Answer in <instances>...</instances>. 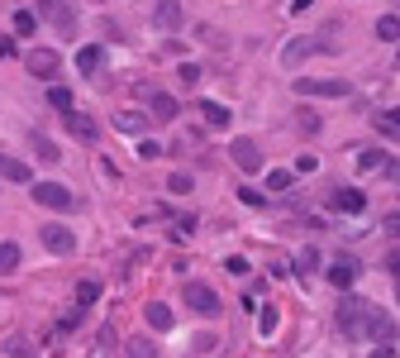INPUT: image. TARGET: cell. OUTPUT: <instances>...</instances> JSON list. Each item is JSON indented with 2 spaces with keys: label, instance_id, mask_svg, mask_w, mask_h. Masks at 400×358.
Here are the masks:
<instances>
[{
  "label": "cell",
  "instance_id": "obj_1",
  "mask_svg": "<svg viewBox=\"0 0 400 358\" xmlns=\"http://www.w3.org/2000/svg\"><path fill=\"white\" fill-rule=\"evenodd\" d=\"M339 330L348 339H367V301L362 296H343V306H339Z\"/></svg>",
  "mask_w": 400,
  "mask_h": 358
},
{
  "label": "cell",
  "instance_id": "obj_2",
  "mask_svg": "<svg viewBox=\"0 0 400 358\" xmlns=\"http://www.w3.org/2000/svg\"><path fill=\"white\" fill-rule=\"evenodd\" d=\"M295 96H329V101H343L348 82L343 77H295Z\"/></svg>",
  "mask_w": 400,
  "mask_h": 358
},
{
  "label": "cell",
  "instance_id": "obj_3",
  "mask_svg": "<svg viewBox=\"0 0 400 358\" xmlns=\"http://www.w3.org/2000/svg\"><path fill=\"white\" fill-rule=\"evenodd\" d=\"M186 306L195 310V315H205V320H214V315L224 310V301L214 296L210 282H186Z\"/></svg>",
  "mask_w": 400,
  "mask_h": 358
},
{
  "label": "cell",
  "instance_id": "obj_4",
  "mask_svg": "<svg viewBox=\"0 0 400 358\" xmlns=\"http://www.w3.org/2000/svg\"><path fill=\"white\" fill-rule=\"evenodd\" d=\"M38 239H43V248H48V253H72V248H77V229H67V224L48 220V224H38Z\"/></svg>",
  "mask_w": 400,
  "mask_h": 358
},
{
  "label": "cell",
  "instance_id": "obj_5",
  "mask_svg": "<svg viewBox=\"0 0 400 358\" xmlns=\"http://www.w3.org/2000/svg\"><path fill=\"white\" fill-rule=\"evenodd\" d=\"M34 201L48 206V210H72V206H77V196L67 192L62 182H38V187H34Z\"/></svg>",
  "mask_w": 400,
  "mask_h": 358
},
{
  "label": "cell",
  "instance_id": "obj_6",
  "mask_svg": "<svg viewBox=\"0 0 400 358\" xmlns=\"http://www.w3.org/2000/svg\"><path fill=\"white\" fill-rule=\"evenodd\" d=\"M229 158H234L243 172H258V167H262V148H258L253 138H234V143H229Z\"/></svg>",
  "mask_w": 400,
  "mask_h": 358
},
{
  "label": "cell",
  "instance_id": "obj_7",
  "mask_svg": "<svg viewBox=\"0 0 400 358\" xmlns=\"http://www.w3.org/2000/svg\"><path fill=\"white\" fill-rule=\"evenodd\" d=\"M24 67L34 72V77H57L62 57H57L53 48H34V53H24Z\"/></svg>",
  "mask_w": 400,
  "mask_h": 358
},
{
  "label": "cell",
  "instance_id": "obj_8",
  "mask_svg": "<svg viewBox=\"0 0 400 358\" xmlns=\"http://www.w3.org/2000/svg\"><path fill=\"white\" fill-rule=\"evenodd\" d=\"M329 282H334L339 292H348V287L357 282V258H348V253H339V258L329 263Z\"/></svg>",
  "mask_w": 400,
  "mask_h": 358
},
{
  "label": "cell",
  "instance_id": "obj_9",
  "mask_svg": "<svg viewBox=\"0 0 400 358\" xmlns=\"http://www.w3.org/2000/svg\"><path fill=\"white\" fill-rule=\"evenodd\" d=\"M105 67V48L101 43H86V48H77V72L81 77H96Z\"/></svg>",
  "mask_w": 400,
  "mask_h": 358
},
{
  "label": "cell",
  "instance_id": "obj_10",
  "mask_svg": "<svg viewBox=\"0 0 400 358\" xmlns=\"http://www.w3.org/2000/svg\"><path fill=\"white\" fill-rule=\"evenodd\" d=\"M143 96H148V106H153V120H177L182 106L167 96V91H153V86H143Z\"/></svg>",
  "mask_w": 400,
  "mask_h": 358
},
{
  "label": "cell",
  "instance_id": "obj_11",
  "mask_svg": "<svg viewBox=\"0 0 400 358\" xmlns=\"http://www.w3.org/2000/svg\"><path fill=\"white\" fill-rule=\"evenodd\" d=\"M329 206H334V210H343V215H357V210L367 206V196L357 192V187H339V192L329 196Z\"/></svg>",
  "mask_w": 400,
  "mask_h": 358
},
{
  "label": "cell",
  "instance_id": "obj_12",
  "mask_svg": "<svg viewBox=\"0 0 400 358\" xmlns=\"http://www.w3.org/2000/svg\"><path fill=\"white\" fill-rule=\"evenodd\" d=\"M67 129H72L81 143H96V138H101V124H96L91 115H81V110H67Z\"/></svg>",
  "mask_w": 400,
  "mask_h": 358
},
{
  "label": "cell",
  "instance_id": "obj_13",
  "mask_svg": "<svg viewBox=\"0 0 400 358\" xmlns=\"http://www.w3.org/2000/svg\"><path fill=\"white\" fill-rule=\"evenodd\" d=\"M367 334H372V339H391V334H396L391 315H381L376 306H367Z\"/></svg>",
  "mask_w": 400,
  "mask_h": 358
},
{
  "label": "cell",
  "instance_id": "obj_14",
  "mask_svg": "<svg viewBox=\"0 0 400 358\" xmlns=\"http://www.w3.org/2000/svg\"><path fill=\"white\" fill-rule=\"evenodd\" d=\"M143 320H148L153 330H172V306H162V301H148V306H143Z\"/></svg>",
  "mask_w": 400,
  "mask_h": 358
},
{
  "label": "cell",
  "instance_id": "obj_15",
  "mask_svg": "<svg viewBox=\"0 0 400 358\" xmlns=\"http://www.w3.org/2000/svg\"><path fill=\"white\" fill-rule=\"evenodd\" d=\"M315 48H320V43H310V38H291V43L281 48V62H286V67H295L300 57H310Z\"/></svg>",
  "mask_w": 400,
  "mask_h": 358
},
{
  "label": "cell",
  "instance_id": "obj_16",
  "mask_svg": "<svg viewBox=\"0 0 400 358\" xmlns=\"http://www.w3.org/2000/svg\"><path fill=\"white\" fill-rule=\"evenodd\" d=\"M357 167H362V172H386L391 158H386L381 148H357Z\"/></svg>",
  "mask_w": 400,
  "mask_h": 358
},
{
  "label": "cell",
  "instance_id": "obj_17",
  "mask_svg": "<svg viewBox=\"0 0 400 358\" xmlns=\"http://www.w3.org/2000/svg\"><path fill=\"white\" fill-rule=\"evenodd\" d=\"M200 115H205V124H210V129H224V124H229V120H234V115L224 110V106H219V101H200Z\"/></svg>",
  "mask_w": 400,
  "mask_h": 358
},
{
  "label": "cell",
  "instance_id": "obj_18",
  "mask_svg": "<svg viewBox=\"0 0 400 358\" xmlns=\"http://www.w3.org/2000/svg\"><path fill=\"white\" fill-rule=\"evenodd\" d=\"M153 15H158L162 29H177V24H182V5H177V0H158V10H153Z\"/></svg>",
  "mask_w": 400,
  "mask_h": 358
},
{
  "label": "cell",
  "instance_id": "obj_19",
  "mask_svg": "<svg viewBox=\"0 0 400 358\" xmlns=\"http://www.w3.org/2000/svg\"><path fill=\"white\" fill-rule=\"evenodd\" d=\"M38 10H43L53 24H62V29L72 24V15H67V5H62V0H38Z\"/></svg>",
  "mask_w": 400,
  "mask_h": 358
},
{
  "label": "cell",
  "instance_id": "obj_20",
  "mask_svg": "<svg viewBox=\"0 0 400 358\" xmlns=\"http://www.w3.org/2000/svg\"><path fill=\"white\" fill-rule=\"evenodd\" d=\"M129 358H158V344L148 334H133L129 339Z\"/></svg>",
  "mask_w": 400,
  "mask_h": 358
},
{
  "label": "cell",
  "instance_id": "obj_21",
  "mask_svg": "<svg viewBox=\"0 0 400 358\" xmlns=\"http://www.w3.org/2000/svg\"><path fill=\"white\" fill-rule=\"evenodd\" d=\"M15 268H20V244H10V239H5V244H0V277L15 273Z\"/></svg>",
  "mask_w": 400,
  "mask_h": 358
},
{
  "label": "cell",
  "instance_id": "obj_22",
  "mask_svg": "<svg viewBox=\"0 0 400 358\" xmlns=\"http://www.w3.org/2000/svg\"><path fill=\"white\" fill-rule=\"evenodd\" d=\"M96 296H101V282H96V277H81L77 282V306H91Z\"/></svg>",
  "mask_w": 400,
  "mask_h": 358
},
{
  "label": "cell",
  "instance_id": "obj_23",
  "mask_svg": "<svg viewBox=\"0 0 400 358\" xmlns=\"http://www.w3.org/2000/svg\"><path fill=\"white\" fill-rule=\"evenodd\" d=\"M0 177H5V182H29V167L15 163V158H0Z\"/></svg>",
  "mask_w": 400,
  "mask_h": 358
},
{
  "label": "cell",
  "instance_id": "obj_24",
  "mask_svg": "<svg viewBox=\"0 0 400 358\" xmlns=\"http://www.w3.org/2000/svg\"><path fill=\"white\" fill-rule=\"evenodd\" d=\"M376 129H381V134H396L400 129V106H391V110L376 115Z\"/></svg>",
  "mask_w": 400,
  "mask_h": 358
},
{
  "label": "cell",
  "instance_id": "obj_25",
  "mask_svg": "<svg viewBox=\"0 0 400 358\" xmlns=\"http://www.w3.org/2000/svg\"><path fill=\"white\" fill-rule=\"evenodd\" d=\"M376 38H400V15H381L376 20Z\"/></svg>",
  "mask_w": 400,
  "mask_h": 358
},
{
  "label": "cell",
  "instance_id": "obj_26",
  "mask_svg": "<svg viewBox=\"0 0 400 358\" xmlns=\"http://www.w3.org/2000/svg\"><path fill=\"white\" fill-rule=\"evenodd\" d=\"M48 106H53V110H77V106H72V91H67V86H53V91H48Z\"/></svg>",
  "mask_w": 400,
  "mask_h": 358
},
{
  "label": "cell",
  "instance_id": "obj_27",
  "mask_svg": "<svg viewBox=\"0 0 400 358\" xmlns=\"http://www.w3.org/2000/svg\"><path fill=\"white\" fill-rule=\"evenodd\" d=\"M34 153H38L43 163H57V158H62V153H57V143H53V138H34Z\"/></svg>",
  "mask_w": 400,
  "mask_h": 358
},
{
  "label": "cell",
  "instance_id": "obj_28",
  "mask_svg": "<svg viewBox=\"0 0 400 358\" xmlns=\"http://www.w3.org/2000/svg\"><path fill=\"white\" fill-rule=\"evenodd\" d=\"M34 29H38V15H34V10H20V15H15V34H34Z\"/></svg>",
  "mask_w": 400,
  "mask_h": 358
},
{
  "label": "cell",
  "instance_id": "obj_29",
  "mask_svg": "<svg viewBox=\"0 0 400 358\" xmlns=\"http://www.w3.org/2000/svg\"><path fill=\"white\" fill-rule=\"evenodd\" d=\"M291 187V172H267V192H286Z\"/></svg>",
  "mask_w": 400,
  "mask_h": 358
},
{
  "label": "cell",
  "instance_id": "obj_30",
  "mask_svg": "<svg viewBox=\"0 0 400 358\" xmlns=\"http://www.w3.org/2000/svg\"><path fill=\"white\" fill-rule=\"evenodd\" d=\"M315 263H320V253H315V248H305V253L295 258V273L305 277V273H310V268H315Z\"/></svg>",
  "mask_w": 400,
  "mask_h": 358
},
{
  "label": "cell",
  "instance_id": "obj_31",
  "mask_svg": "<svg viewBox=\"0 0 400 358\" xmlns=\"http://www.w3.org/2000/svg\"><path fill=\"white\" fill-rule=\"evenodd\" d=\"M167 192L186 196V192H191V177H186V172H172V182H167Z\"/></svg>",
  "mask_w": 400,
  "mask_h": 358
},
{
  "label": "cell",
  "instance_id": "obj_32",
  "mask_svg": "<svg viewBox=\"0 0 400 358\" xmlns=\"http://www.w3.org/2000/svg\"><path fill=\"white\" fill-rule=\"evenodd\" d=\"M300 129H305V134H320V115H315V110H300Z\"/></svg>",
  "mask_w": 400,
  "mask_h": 358
},
{
  "label": "cell",
  "instance_id": "obj_33",
  "mask_svg": "<svg viewBox=\"0 0 400 358\" xmlns=\"http://www.w3.org/2000/svg\"><path fill=\"white\" fill-rule=\"evenodd\" d=\"M138 158H143V163H153V158H162V143H153V138H148V143H138Z\"/></svg>",
  "mask_w": 400,
  "mask_h": 358
},
{
  "label": "cell",
  "instance_id": "obj_34",
  "mask_svg": "<svg viewBox=\"0 0 400 358\" xmlns=\"http://www.w3.org/2000/svg\"><path fill=\"white\" fill-rule=\"evenodd\" d=\"M119 129H129V134H138V129H143V115H119Z\"/></svg>",
  "mask_w": 400,
  "mask_h": 358
},
{
  "label": "cell",
  "instance_id": "obj_35",
  "mask_svg": "<svg viewBox=\"0 0 400 358\" xmlns=\"http://www.w3.org/2000/svg\"><path fill=\"white\" fill-rule=\"evenodd\" d=\"M315 167H320L315 153H300V158H295V172H315Z\"/></svg>",
  "mask_w": 400,
  "mask_h": 358
},
{
  "label": "cell",
  "instance_id": "obj_36",
  "mask_svg": "<svg viewBox=\"0 0 400 358\" xmlns=\"http://www.w3.org/2000/svg\"><path fill=\"white\" fill-rule=\"evenodd\" d=\"M177 77H182V82H186V86H195V82H200V67H195V62H186V67H182Z\"/></svg>",
  "mask_w": 400,
  "mask_h": 358
},
{
  "label": "cell",
  "instance_id": "obj_37",
  "mask_svg": "<svg viewBox=\"0 0 400 358\" xmlns=\"http://www.w3.org/2000/svg\"><path fill=\"white\" fill-rule=\"evenodd\" d=\"M258 330H262V334L276 330V310H262V315H258Z\"/></svg>",
  "mask_w": 400,
  "mask_h": 358
},
{
  "label": "cell",
  "instance_id": "obj_38",
  "mask_svg": "<svg viewBox=\"0 0 400 358\" xmlns=\"http://www.w3.org/2000/svg\"><path fill=\"white\" fill-rule=\"evenodd\" d=\"M224 268H229V273H234V277H248V258H229Z\"/></svg>",
  "mask_w": 400,
  "mask_h": 358
},
{
  "label": "cell",
  "instance_id": "obj_39",
  "mask_svg": "<svg viewBox=\"0 0 400 358\" xmlns=\"http://www.w3.org/2000/svg\"><path fill=\"white\" fill-rule=\"evenodd\" d=\"M386 268H391V277L400 282V248H391V253H386Z\"/></svg>",
  "mask_w": 400,
  "mask_h": 358
},
{
  "label": "cell",
  "instance_id": "obj_40",
  "mask_svg": "<svg viewBox=\"0 0 400 358\" xmlns=\"http://www.w3.org/2000/svg\"><path fill=\"white\" fill-rule=\"evenodd\" d=\"M191 344H195L200 354H210V349H214V344H219V339H214V334H200V339H191Z\"/></svg>",
  "mask_w": 400,
  "mask_h": 358
},
{
  "label": "cell",
  "instance_id": "obj_41",
  "mask_svg": "<svg viewBox=\"0 0 400 358\" xmlns=\"http://www.w3.org/2000/svg\"><path fill=\"white\" fill-rule=\"evenodd\" d=\"M381 229H386V234H396V239H400V215H386V220H381Z\"/></svg>",
  "mask_w": 400,
  "mask_h": 358
},
{
  "label": "cell",
  "instance_id": "obj_42",
  "mask_svg": "<svg viewBox=\"0 0 400 358\" xmlns=\"http://www.w3.org/2000/svg\"><path fill=\"white\" fill-rule=\"evenodd\" d=\"M372 358H396V349H386V344H381V349H372Z\"/></svg>",
  "mask_w": 400,
  "mask_h": 358
},
{
  "label": "cell",
  "instance_id": "obj_43",
  "mask_svg": "<svg viewBox=\"0 0 400 358\" xmlns=\"http://www.w3.org/2000/svg\"><path fill=\"white\" fill-rule=\"evenodd\" d=\"M396 296H400V287H396Z\"/></svg>",
  "mask_w": 400,
  "mask_h": 358
}]
</instances>
